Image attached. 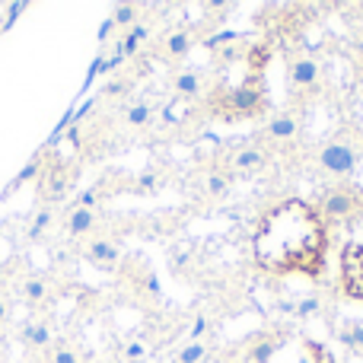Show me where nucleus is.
<instances>
[{"label":"nucleus","instance_id":"obj_20","mask_svg":"<svg viewBox=\"0 0 363 363\" xmlns=\"http://www.w3.org/2000/svg\"><path fill=\"white\" fill-rule=\"evenodd\" d=\"M188 108H191V99H172L169 106H163V118L169 121V125H179V121L188 118Z\"/></svg>","mask_w":363,"mask_h":363},{"label":"nucleus","instance_id":"obj_27","mask_svg":"<svg viewBox=\"0 0 363 363\" xmlns=\"http://www.w3.org/2000/svg\"><path fill=\"white\" fill-rule=\"evenodd\" d=\"M157 172H144V176H138V194H147V191H153L157 188Z\"/></svg>","mask_w":363,"mask_h":363},{"label":"nucleus","instance_id":"obj_13","mask_svg":"<svg viewBox=\"0 0 363 363\" xmlns=\"http://www.w3.org/2000/svg\"><path fill=\"white\" fill-rule=\"evenodd\" d=\"M147 35H150V29H147V26H131V32L121 38V45H118V51H115V55H118L121 61H125V57H131V55H138V48L147 42Z\"/></svg>","mask_w":363,"mask_h":363},{"label":"nucleus","instance_id":"obj_12","mask_svg":"<svg viewBox=\"0 0 363 363\" xmlns=\"http://www.w3.org/2000/svg\"><path fill=\"white\" fill-rule=\"evenodd\" d=\"M296 131H300V121H296L294 115H277V118H271V125H268L271 140H290V138H296Z\"/></svg>","mask_w":363,"mask_h":363},{"label":"nucleus","instance_id":"obj_29","mask_svg":"<svg viewBox=\"0 0 363 363\" xmlns=\"http://www.w3.org/2000/svg\"><path fill=\"white\" fill-rule=\"evenodd\" d=\"M351 335H354V351H363V322H354Z\"/></svg>","mask_w":363,"mask_h":363},{"label":"nucleus","instance_id":"obj_26","mask_svg":"<svg viewBox=\"0 0 363 363\" xmlns=\"http://www.w3.org/2000/svg\"><path fill=\"white\" fill-rule=\"evenodd\" d=\"M294 313H296V315H313V313H319V296H306L303 303H296V306H294Z\"/></svg>","mask_w":363,"mask_h":363},{"label":"nucleus","instance_id":"obj_4","mask_svg":"<svg viewBox=\"0 0 363 363\" xmlns=\"http://www.w3.org/2000/svg\"><path fill=\"white\" fill-rule=\"evenodd\" d=\"M19 341H23L26 354L29 357H38V354H48L51 345H55V332H51L48 319H26L19 325Z\"/></svg>","mask_w":363,"mask_h":363},{"label":"nucleus","instance_id":"obj_8","mask_svg":"<svg viewBox=\"0 0 363 363\" xmlns=\"http://www.w3.org/2000/svg\"><path fill=\"white\" fill-rule=\"evenodd\" d=\"M16 296L26 303V306L35 309V306H45V303L55 296V287H51V281L42 274H26L16 287Z\"/></svg>","mask_w":363,"mask_h":363},{"label":"nucleus","instance_id":"obj_3","mask_svg":"<svg viewBox=\"0 0 363 363\" xmlns=\"http://www.w3.org/2000/svg\"><path fill=\"white\" fill-rule=\"evenodd\" d=\"M322 217L325 220H351L360 211V194L354 188H332L322 198Z\"/></svg>","mask_w":363,"mask_h":363},{"label":"nucleus","instance_id":"obj_9","mask_svg":"<svg viewBox=\"0 0 363 363\" xmlns=\"http://www.w3.org/2000/svg\"><path fill=\"white\" fill-rule=\"evenodd\" d=\"M86 258L93 264H102V268H112L115 262H118V245L108 242V239H93V242L86 245Z\"/></svg>","mask_w":363,"mask_h":363},{"label":"nucleus","instance_id":"obj_5","mask_svg":"<svg viewBox=\"0 0 363 363\" xmlns=\"http://www.w3.org/2000/svg\"><path fill=\"white\" fill-rule=\"evenodd\" d=\"M262 96H264V86L258 77L245 80L242 86H236L230 96H226V112L230 115H252L258 106H262Z\"/></svg>","mask_w":363,"mask_h":363},{"label":"nucleus","instance_id":"obj_23","mask_svg":"<svg viewBox=\"0 0 363 363\" xmlns=\"http://www.w3.org/2000/svg\"><path fill=\"white\" fill-rule=\"evenodd\" d=\"M134 19H138V6H131V4L115 6V16H112L115 26H134Z\"/></svg>","mask_w":363,"mask_h":363},{"label":"nucleus","instance_id":"obj_16","mask_svg":"<svg viewBox=\"0 0 363 363\" xmlns=\"http://www.w3.org/2000/svg\"><path fill=\"white\" fill-rule=\"evenodd\" d=\"M48 363H80V354H77V347L67 345V341H55L48 351Z\"/></svg>","mask_w":363,"mask_h":363},{"label":"nucleus","instance_id":"obj_17","mask_svg":"<svg viewBox=\"0 0 363 363\" xmlns=\"http://www.w3.org/2000/svg\"><path fill=\"white\" fill-rule=\"evenodd\" d=\"M188 48H191V35H188L185 29L172 32V35L166 38V55H169V57H185Z\"/></svg>","mask_w":363,"mask_h":363},{"label":"nucleus","instance_id":"obj_19","mask_svg":"<svg viewBox=\"0 0 363 363\" xmlns=\"http://www.w3.org/2000/svg\"><path fill=\"white\" fill-rule=\"evenodd\" d=\"M150 118H153V106H150V102H138V106H131L125 112V121H128V125H134V128L150 125Z\"/></svg>","mask_w":363,"mask_h":363},{"label":"nucleus","instance_id":"obj_33","mask_svg":"<svg viewBox=\"0 0 363 363\" xmlns=\"http://www.w3.org/2000/svg\"><path fill=\"white\" fill-rule=\"evenodd\" d=\"M360 13H363V4H360Z\"/></svg>","mask_w":363,"mask_h":363},{"label":"nucleus","instance_id":"obj_18","mask_svg":"<svg viewBox=\"0 0 363 363\" xmlns=\"http://www.w3.org/2000/svg\"><path fill=\"white\" fill-rule=\"evenodd\" d=\"M48 226H51V207H48V204H42L35 213H32V223H29V239H42Z\"/></svg>","mask_w":363,"mask_h":363},{"label":"nucleus","instance_id":"obj_10","mask_svg":"<svg viewBox=\"0 0 363 363\" xmlns=\"http://www.w3.org/2000/svg\"><path fill=\"white\" fill-rule=\"evenodd\" d=\"M315 80H319V64L309 61V57H303V61L290 64V83L300 89L306 86H315Z\"/></svg>","mask_w":363,"mask_h":363},{"label":"nucleus","instance_id":"obj_21","mask_svg":"<svg viewBox=\"0 0 363 363\" xmlns=\"http://www.w3.org/2000/svg\"><path fill=\"white\" fill-rule=\"evenodd\" d=\"M204 357H207V347H204V345H198V341H191L188 347H182L179 363H201Z\"/></svg>","mask_w":363,"mask_h":363},{"label":"nucleus","instance_id":"obj_2","mask_svg":"<svg viewBox=\"0 0 363 363\" xmlns=\"http://www.w3.org/2000/svg\"><path fill=\"white\" fill-rule=\"evenodd\" d=\"M357 160H360V150L357 144H351L347 138H335L322 147L319 153V166L332 176H351L357 169Z\"/></svg>","mask_w":363,"mask_h":363},{"label":"nucleus","instance_id":"obj_7","mask_svg":"<svg viewBox=\"0 0 363 363\" xmlns=\"http://www.w3.org/2000/svg\"><path fill=\"white\" fill-rule=\"evenodd\" d=\"M341 281L351 296L363 300V245H347L341 255Z\"/></svg>","mask_w":363,"mask_h":363},{"label":"nucleus","instance_id":"obj_30","mask_svg":"<svg viewBox=\"0 0 363 363\" xmlns=\"http://www.w3.org/2000/svg\"><path fill=\"white\" fill-rule=\"evenodd\" d=\"M338 338H341V345H345V347H354V335H351V325L338 328Z\"/></svg>","mask_w":363,"mask_h":363},{"label":"nucleus","instance_id":"obj_22","mask_svg":"<svg viewBox=\"0 0 363 363\" xmlns=\"http://www.w3.org/2000/svg\"><path fill=\"white\" fill-rule=\"evenodd\" d=\"M274 351H277V347H274V341H258V345L252 347L249 360H252V363H268L271 357H274Z\"/></svg>","mask_w":363,"mask_h":363},{"label":"nucleus","instance_id":"obj_31","mask_svg":"<svg viewBox=\"0 0 363 363\" xmlns=\"http://www.w3.org/2000/svg\"><path fill=\"white\" fill-rule=\"evenodd\" d=\"M204 332H207V319H194V325H191V338L198 341Z\"/></svg>","mask_w":363,"mask_h":363},{"label":"nucleus","instance_id":"obj_28","mask_svg":"<svg viewBox=\"0 0 363 363\" xmlns=\"http://www.w3.org/2000/svg\"><path fill=\"white\" fill-rule=\"evenodd\" d=\"M10 322V296H4L0 294V328Z\"/></svg>","mask_w":363,"mask_h":363},{"label":"nucleus","instance_id":"obj_24","mask_svg":"<svg viewBox=\"0 0 363 363\" xmlns=\"http://www.w3.org/2000/svg\"><path fill=\"white\" fill-rule=\"evenodd\" d=\"M226 188H230V179H226L223 172H213V176L207 179V194H213V198H217V194H226Z\"/></svg>","mask_w":363,"mask_h":363},{"label":"nucleus","instance_id":"obj_15","mask_svg":"<svg viewBox=\"0 0 363 363\" xmlns=\"http://www.w3.org/2000/svg\"><path fill=\"white\" fill-rule=\"evenodd\" d=\"M172 89H176L179 99H194L201 93V77L194 70H182L176 80H172Z\"/></svg>","mask_w":363,"mask_h":363},{"label":"nucleus","instance_id":"obj_32","mask_svg":"<svg viewBox=\"0 0 363 363\" xmlns=\"http://www.w3.org/2000/svg\"><path fill=\"white\" fill-rule=\"evenodd\" d=\"M144 287L150 290V294H160V281H157L153 274H147V277H144Z\"/></svg>","mask_w":363,"mask_h":363},{"label":"nucleus","instance_id":"obj_6","mask_svg":"<svg viewBox=\"0 0 363 363\" xmlns=\"http://www.w3.org/2000/svg\"><path fill=\"white\" fill-rule=\"evenodd\" d=\"M70 179H74V172H70L64 163L45 166L42 176H38V194H42L45 204H48V201H61L70 188Z\"/></svg>","mask_w":363,"mask_h":363},{"label":"nucleus","instance_id":"obj_1","mask_svg":"<svg viewBox=\"0 0 363 363\" xmlns=\"http://www.w3.org/2000/svg\"><path fill=\"white\" fill-rule=\"evenodd\" d=\"M325 236L322 223L303 201H287L264 217L255 236V255L264 268H300L306 274H319Z\"/></svg>","mask_w":363,"mask_h":363},{"label":"nucleus","instance_id":"obj_11","mask_svg":"<svg viewBox=\"0 0 363 363\" xmlns=\"http://www.w3.org/2000/svg\"><path fill=\"white\" fill-rule=\"evenodd\" d=\"M96 211H89V207H74V211L67 213V233L70 236H86L89 230L96 226Z\"/></svg>","mask_w":363,"mask_h":363},{"label":"nucleus","instance_id":"obj_25","mask_svg":"<svg viewBox=\"0 0 363 363\" xmlns=\"http://www.w3.org/2000/svg\"><path fill=\"white\" fill-rule=\"evenodd\" d=\"M125 357L134 360V363H140L147 357V345H144V341H131V345H125Z\"/></svg>","mask_w":363,"mask_h":363},{"label":"nucleus","instance_id":"obj_14","mask_svg":"<svg viewBox=\"0 0 363 363\" xmlns=\"http://www.w3.org/2000/svg\"><path fill=\"white\" fill-rule=\"evenodd\" d=\"M262 166H264V153L258 147H245V150H239L233 157V169H239V172H258Z\"/></svg>","mask_w":363,"mask_h":363}]
</instances>
